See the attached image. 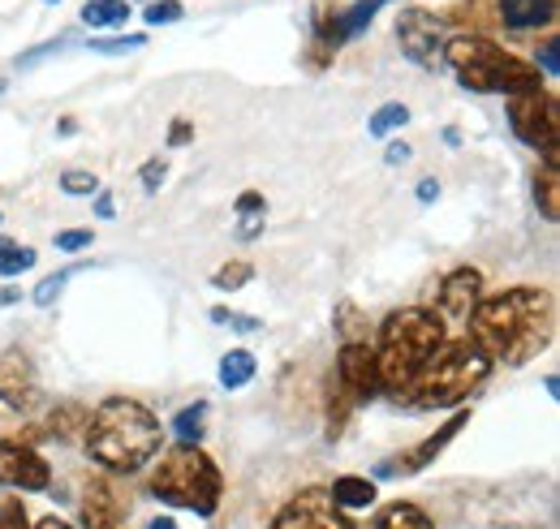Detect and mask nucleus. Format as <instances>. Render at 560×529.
<instances>
[{"label": "nucleus", "mask_w": 560, "mask_h": 529, "mask_svg": "<svg viewBox=\"0 0 560 529\" xmlns=\"http://www.w3.org/2000/svg\"><path fill=\"white\" fill-rule=\"evenodd\" d=\"M250 280H255V263H246V259H233V263H224L211 275V284L224 289V293H237V289H246Z\"/></svg>", "instance_id": "obj_28"}, {"label": "nucleus", "mask_w": 560, "mask_h": 529, "mask_svg": "<svg viewBox=\"0 0 560 529\" xmlns=\"http://www.w3.org/2000/svg\"><path fill=\"white\" fill-rule=\"evenodd\" d=\"M82 431H86V409H82V404H73L70 400V404L52 409V418H48V435H52V439L66 444V439H78Z\"/></svg>", "instance_id": "obj_23"}, {"label": "nucleus", "mask_w": 560, "mask_h": 529, "mask_svg": "<svg viewBox=\"0 0 560 529\" xmlns=\"http://www.w3.org/2000/svg\"><path fill=\"white\" fill-rule=\"evenodd\" d=\"M406 121H410V108H406V104H380L375 117L366 121V133H371V138H388L393 130H401Z\"/></svg>", "instance_id": "obj_27"}, {"label": "nucleus", "mask_w": 560, "mask_h": 529, "mask_svg": "<svg viewBox=\"0 0 560 529\" xmlns=\"http://www.w3.org/2000/svg\"><path fill=\"white\" fill-rule=\"evenodd\" d=\"M95 215H100V220H113V195H100V199H95Z\"/></svg>", "instance_id": "obj_43"}, {"label": "nucleus", "mask_w": 560, "mask_h": 529, "mask_svg": "<svg viewBox=\"0 0 560 529\" xmlns=\"http://www.w3.org/2000/svg\"><path fill=\"white\" fill-rule=\"evenodd\" d=\"M57 133H66V138H70V133H78V121H61V126H57Z\"/></svg>", "instance_id": "obj_47"}, {"label": "nucleus", "mask_w": 560, "mask_h": 529, "mask_svg": "<svg viewBox=\"0 0 560 529\" xmlns=\"http://www.w3.org/2000/svg\"><path fill=\"white\" fill-rule=\"evenodd\" d=\"M82 22L91 31H117L130 22V4L126 0H86L82 4Z\"/></svg>", "instance_id": "obj_20"}, {"label": "nucleus", "mask_w": 560, "mask_h": 529, "mask_svg": "<svg viewBox=\"0 0 560 529\" xmlns=\"http://www.w3.org/2000/svg\"><path fill=\"white\" fill-rule=\"evenodd\" d=\"M182 13H186L182 0H147V9H142L147 26H173V22H182Z\"/></svg>", "instance_id": "obj_29"}, {"label": "nucleus", "mask_w": 560, "mask_h": 529, "mask_svg": "<svg viewBox=\"0 0 560 529\" xmlns=\"http://www.w3.org/2000/svg\"><path fill=\"white\" fill-rule=\"evenodd\" d=\"M397 44L401 57L415 61L419 69H440L444 66V44H448V22L431 9H401L397 13Z\"/></svg>", "instance_id": "obj_8"}, {"label": "nucleus", "mask_w": 560, "mask_h": 529, "mask_svg": "<svg viewBox=\"0 0 560 529\" xmlns=\"http://www.w3.org/2000/svg\"><path fill=\"white\" fill-rule=\"evenodd\" d=\"M0 486L48 491L52 486V465L44 461L31 444H22V439H0Z\"/></svg>", "instance_id": "obj_11"}, {"label": "nucleus", "mask_w": 560, "mask_h": 529, "mask_svg": "<svg viewBox=\"0 0 560 529\" xmlns=\"http://www.w3.org/2000/svg\"><path fill=\"white\" fill-rule=\"evenodd\" d=\"M121 517H126L121 495L104 478H91L82 486V521H86V529H121Z\"/></svg>", "instance_id": "obj_15"}, {"label": "nucleus", "mask_w": 560, "mask_h": 529, "mask_svg": "<svg viewBox=\"0 0 560 529\" xmlns=\"http://www.w3.org/2000/svg\"><path fill=\"white\" fill-rule=\"evenodd\" d=\"M211 324H220V328H229V331H242V336L264 331V324H259L255 315H237V310H229V306H211Z\"/></svg>", "instance_id": "obj_30"}, {"label": "nucleus", "mask_w": 560, "mask_h": 529, "mask_svg": "<svg viewBox=\"0 0 560 529\" xmlns=\"http://www.w3.org/2000/svg\"><path fill=\"white\" fill-rule=\"evenodd\" d=\"M147 529H177V521H173V517H155Z\"/></svg>", "instance_id": "obj_45"}, {"label": "nucleus", "mask_w": 560, "mask_h": 529, "mask_svg": "<svg viewBox=\"0 0 560 529\" xmlns=\"http://www.w3.org/2000/svg\"><path fill=\"white\" fill-rule=\"evenodd\" d=\"M535 202L544 211L548 224L560 220V160H544V168L535 173Z\"/></svg>", "instance_id": "obj_18"}, {"label": "nucleus", "mask_w": 560, "mask_h": 529, "mask_svg": "<svg viewBox=\"0 0 560 529\" xmlns=\"http://www.w3.org/2000/svg\"><path fill=\"white\" fill-rule=\"evenodd\" d=\"M82 444L108 473H139L160 457V418L142 400L108 397L86 413Z\"/></svg>", "instance_id": "obj_2"}, {"label": "nucleus", "mask_w": 560, "mask_h": 529, "mask_svg": "<svg viewBox=\"0 0 560 529\" xmlns=\"http://www.w3.org/2000/svg\"><path fill=\"white\" fill-rule=\"evenodd\" d=\"M35 250L31 246H13L9 237H0V275L4 280H13V275H22V271H31L35 267Z\"/></svg>", "instance_id": "obj_26"}, {"label": "nucleus", "mask_w": 560, "mask_h": 529, "mask_svg": "<svg viewBox=\"0 0 560 529\" xmlns=\"http://www.w3.org/2000/svg\"><path fill=\"white\" fill-rule=\"evenodd\" d=\"M48 4H61V0H48Z\"/></svg>", "instance_id": "obj_48"}, {"label": "nucleus", "mask_w": 560, "mask_h": 529, "mask_svg": "<svg viewBox=\"0 0 560 529\" xmlns=\"http://www.w3.org/2000/svg\"><path fill=\"white\" fill-rule=\"evenodd\" d=\"M255 379V353L250 349H229L224 357H220V384L229 388V392H237V388H246Z\"/></svg>", "instance_id": "obj_22"}, {"label": "nucleus", "mask_w": 560, "mask_h": 529, "mask_svg": "<svg viewBox=\"0 0 560 529\" xmlns=\"http://www.w3.org/2000/svg\"><path fill=\"white\" fill-rule=\"evenodd\" d=\"M272 529H358V526L332 504V495L324 486H306V491H298L280 508Z\"/></svg>", "instance_id": "obj_9"}, {"label": "nucleus", "mask_w": 560, "mask_h": 529, "mask_svg": "<svg viewBox=\"0 0 560 529\" xmlns=\"http://www.w3.org/2000/svg\"><path fill=\"white\" fill-rule=\"evenodd\" d=\"M362 324V315L353 310L350 302H341L337 306V331H341V344H350V340H366V328H358Z\"/></svg>", "instance_id": "obj_32"}, {"label": "nucleus", "mask_w": 560, "mask_h": 529, "mask_svg": "<svg viewBox=\"0 0 560 529\" xmlns=\"http://www.w3.org/2000/svg\"><path fill=\"white\" fill-rule=\"evenodd\" d=\"M410 160V146L406 142H388L384 146V164H406Z\"/></svg>", "instance_id": "obj_41"}, {"label": "nucleus", "mask_w": 560, "mask_h": 529, "mask_svg": "<svg viewBox=\"0 0 560 529\" xmlns=\"http://www.w3.org/2000/svg\"><path fill=\"white\" fill-rule=\"evenodd\" d=\"M371 529H435V521L422 513L419 504H410V499H393V504H384V508L375 513Z\"/></svg>", "instance_id": "obj_17"}, {"label": "nucleus", "mask_w": 560, "mask_h": 529, "mask_svg": "<svg viewBox=\"0 0 560 529\" xmlns=\"http://www.w3.org/2000/svg\"><path fill=\"white\" fill-rule=\"evenodd\" d=\"M147 44V35H126V39H91L86 48L91 52H104V57H117V52H135Z\"/></svg>", "instance_id": "obj_34"}, {"label": "nucleus", "mask_w": 560, "mask_h": 529, "mask_svg": "<svg viewBox=\"0 0 560 529\" xmlns=\"http://www.w3.org/2000/svg\"><path fill=\"white\" fill-rule=\"evenodd\" d=\"M233 207H237V215H242V220H246V215H264V211H268V202H264V195H259V190L237 195V202H233Z\"/></svg>", "instance_id": "obj_38"}, {"label": "nucleus", "mask_w": 560, "mask_h": 529, "mask_svg": "<svg viewBox=\"0 0 560 529\" xmlns=\"http://www.w3.org/2000/svg\"><path fill=\"white\" fill-rule=\"evenodd\" d=\"M203 418H208V400L186 404V409L173 418V435H177L182 444H199V439H203Z\"/></svg>", "instance_id": "obj_24"}, {"label": "nucleus", "mask_w": 560, "mask_h": 529, "mask_svg": "<svg viewBox=\"0 0 560 529\" xmlns=\"http://www.w3.org/2000/svg\"><path fill=\"white\" fill-rule=\"evenodd\" d=\"M535 66H544V78H557V73H560L557 44H544V48H539V61H535Z\"/></svg>", "instance_id": "obj_40"}, {"label": "nucleus", "mask_w": 560, "mask_h": 529, "mask_svg": "<svg viewBox=\"0 0 560 529\" xmlns=\"http://www.w3.org/2000/svg\"><path fill=\"white\" fill-rule=\"evenodd\" d=\"M164 177H168V164H164V160H147V164L139 168V181L147 195H155V190L164 186Z\"/></svg>", "instance_id": "obj_36"}, {"label": "nucleus", "mask_w": 560, "mask_h": 529, "mask_svg": "<svg viewBox=\"0 0 560 529\" xmlns=\"http://www.w3.org/2000/svg\"><path fill=\"white\" fill-rule=\"evenodd\" d=\"M337 384L353 397V404L380 397V371H375V349L371 340H350L337 353Z\"/></svg>", "instance_id": "obj_12"}, {"label": "nucleus", "mask_w": 560, "mask_h": 529, "mask_svg": "<svg viewBox=\"0 0 560 529\" xmlns=\"http://www.w3.org/2000/svg\"><path fill=\"white\" fill-rule=\"evenodd\" d=\"M332 504L341 508V513H353V508H371L375 504V482H366V478H353V473H346V478H337L332 482Z\"/></svg>", "instance_id": "obj_19"}, {"label": "nucleus", "mask_w": 560, "mask_h": 529, "mask_svg": "<svg viewBox=\"0 0 560 529\" xmlns=\"http://www.w3.org/2000/svg\"><path fill=\"white\" fill-rule=\"evenodd\" d=\"M462 426H470V409H457L435 435H427L422 444H415L410 452H401V457H393V461H384V465H375V478H410V473H422L427 465L435 461L457 435H462Z\"/></svg>", "instance_id": "obj_10"}, {"label": "nucleus", "mask_w": 560, "mask_h": 529, "mask_svg": "<svg viewBox=\"0 0 560 529\" xmlns=\"http://www.w3.org/2000/svg\"><path fill=\"white\" fill-rule=\"evenodd\" d=\"M444 66L457 73V82L466 91H479V95H504L509 99V95L544 86V73L535 61L500 48L488 35H448Z\"/></svg>", "instance_id": "obj_4"}, {"label": "nucleus", "mask_w": 560, "mask_h": 529, "mask_svg": "<svg viewBox=\"0 0 560 529\" xmlns=\"http://www.w3.org/2000/svg\"><path fill=\"white\" fill-rule=\"evenodd\" d=\"M151 495L160 504H173V508H186L195 517H215L220 508V495H224V478L199 444H177L168 448L155 473H151Z\"/></svg>", "instance_id": "obj_6"}, {"label": "nucleus", "mask_w": 560, "mask_h": 529, "mask_svg": "<svg viewBox=\"0 0 560 529\" xmlns=\"http://www.w3.org/2000/svg\"><path fill=\"white\" fill-rule=\"evenodd\" d=\"M509 130L526 146L544 151V160H560V104L548 86L509 95Z\"/></svg>", "instance_id": "obj_7"}, {"label": "nucleus", "mask_w": 560, "mask_h": 529, "mask_svg": "<svg viewBox=\"0 0 560 529\" xmlns=\"http://www.w3.org/2000/svg\"><path fill=\"white\" fill-rule=\"evenodd\" d=\"M466 328H470L466 340L488 353L491 366L495 362L526 366L557 336V293L539 284H517V289L479 297Z\"/></svg>", "instance_id": "obj_1"}, {"label": "nucleus", "mask_w": 560, "mask_h": 529, "mask_svg": "<svg viewBox=\"0 0 560 529\" xmlns=\"http://www.w3.org/2000/svg\"><path fill=\"white\" fill-rule=\"evenodd\" d=\"M384 4H393V0H358L350 9H337V35H341V44L353 39V35H362V31L375 22V13H380Z\"/></svg>", "instance_id": "obj_21"}, {"label": "nucleus", "mask_w": 560, "mask_h": 529, "mask_svg": "<svg viewBox=\"0 0 560 529\" xmlns=\"http://www.w3.org/2000/svg\"><path fill=\"white\" fill-rule=\"evenodd\" d=\"M95 237H91V228H66V233H57V250H66V255H73V250H86Z\"/></svg>", "instance_id": "obj_37"}, {"label": "nucleus", "mask_w": 560, "mask_h": 529, "mask_svg": "<svg viewBox=\"0 0 560 529\" xmlns=\"http://www.w3.org/2000/svg\"><path fill=\"white\" fill-rule=\"evenodd\" d=\"M9 302H18V289H0V306H9Z\"/></svg>", "instance_id": "obj_46"}, {"label": "nucleus", "mask_w": 560, "mask_h": 529, "mask_svg": "<svg viewBox=\"0 0 560 529\" xmlns=\"http://www.w3.org/2000/svg\"><path fill=\"white\" fill-rule=\"evenodd\" d=\"M0 91H4V82H0Z\"/></svg>", "instance_id": "obj_49"}, {"label": "nucleus", "mask_w": 560, "mask_h": 529, "mask_svg": "<svg viewBox=\"0 0 560 529\" xmlns=\"http://www.w3.org/2000/svg\"><path fill=\"white\" fill-rule=\"evenodd\" d=\"M61 190L73 195V199H86V195H95V190H100V181H95L91 173H82V168H70V173L61 177Z\"/></svg>", "instance_id": "obj_33"}, {"label": "nucleus", "mask_w": 560, "mask_h": 529, "mask_svg": "<svg viewBox=\"0 0 560 529\" xmlns=\"http://www.w3.org/2000/svg\"><path fill=\"white\" fill-rule=\"evenodd\" d=\"M353 409H358L353 397L332 379V392H328V439H341V431H346V422H350Z\"/></svg>", "instance_id": "obj_25"}, {"label": "nucleus", "mask_w": 560, "mask_h": 529, "mask_svg": "<svg viewBox=\"0 0 560 529\" xmlns=\"http://www.w3.org/2000/svg\"><path fill=\"white\" fill-rule=\"evenodd\" d=\"M435 199H440V181H431V177L419 181V202H435Z\"/></svg>", "instance_id": "obj_42"}, {"label": "nucleus", "mask_w": 560, "mask_h": 529, "mask_svg": "<svg viewBox=\"0 0 560 529\" xmlns=\"http://www.w3.org/2000/svg\"><path fill=\"white\" fill-rule=\"evenodd\" d=\"M126 4H130V0H126Z\"/></svg>", "instance_id": "obj_50"}, {"label": "nucleus", "mask_w": 560, "mask_h": 529, "mask_svg": "<svg viewBox=\"0 0 560 529\" xmlns=\"http://www.w3.org/2000/svg\"><path fill=\"white\" fill-rule=\"evenodd\" d=\"M491 375V362L483 349H475L470 340H444L435 349V357L422 366L419 384L410 388V404L415 409H462L475 397Z\"/></svg>", "instance_id": "obj_5"}, {"label": "nucleus", "mask_w": 560, "mask_h": 529, "mask_svg": "<svg viewBox=\"0 0 560 529\" xmlns=\"http://www.w3.org/2000/svg\"><path fill=\"white\" fill-rule=\"evenodd\" d=\"M444 319L435 310H422V306H406V310H393L384 324H380V344L375 349V371H380V392L406 400L410 388L419 384L422 366L435 357V349L444 344Z\"/></svg>", "instance_id": "obj_3"}, {"label": "nucleus", "mask_w": 560, "mask_h": 529, "mask_svg": "<svg viewBox=\"0 0 560 529\" xmlns=\"http://www.w3.org/2000/svg\"><path fill=\"white\" fill-rule=\"evenodd\" d=\"M495 17L504 31H539L557 22V0H495Z\"/></svg>", "instance_id": "obj_16"}, {"label": "nucleus", "mask_w": 560, "mask_h": 529, "mask_svg": "<svg viewBox=\"0 0 560 529\" xmlns=\"http://www.w3.org/2000/svg\"><path fill=\"white\" fill-rule=\"evenodd\" d=\"M35 529H73V526H66V521H57V517H44Z\"/></svg>", "instance_id": "obj_44"}, {"label": "nucleus", "mask_w": 560, "mask_h": 529, "mask_svg": "<svg viewBox=\"0 0 560 529\" xmlns=\"http://www.w3.org/2000/svg\"><path fill=\"white\" fill-rule=\"evenodd\" d=\"M78 271H82V267H66V271H57V275L39 280V289H35V306H52V302H57V293L70 284Z\"/></svg>", "instance_id": "obj_31"}, {"label": "nucleus", "mask_w": 560, "mask_h": 529, "mask_svg": "<svg viewBox=\"0 0 560 529\" xmlns=\"http://www.w3.org/2000/svg\"><path fill=\"white\" fill-rule=\"evenodd\" d=\"M0 529H26V508L18 495H0Z\"/></svg>", "instance_id": "obj_35"}, {"label": "nucleus", "mask_w": 560, "mask_h": 529, "mask_svg": "<svg viewBox=\"0 0 560 529\" xmlns=\"http://www.w3.org/2000/svg\"><path fill=\"white\" fill-rule=\"evenodd\" d=\"M479 297H483V271L457 267L435 289V315L440 319H470V310L479 306Z\"/></svg>", "instance_id": "obj_13"}, {"label": "nucleus", "mask_w": 560, "mask_h": 529, "mask_svg": "<svg viewBox=\"0 0 560 529\" xmlns=\"http://www.w3.org/2000/svg\"><path fill=\"white\" fill-rule=\"evenodd\" d=\"M190 138H195V126H190L186 117H177V121L168 126V146H186Z\"/></svg>", "instance_id": "obj_39"}, {"label": "nucleus", "mask_w": 560, "mask_h": 529, "mask_svg": "<svg viewBox=\"0 0 560 529\" xmlns=\"http://www.w3.org/2000/svg\"><path fill=\"white\" fill-rule=\"evenodd\" d=\"M0 400L9 409H31L39 400V379H35V366L26 353L18 349H4L0 353Z\"/></svg>", "instance_id": "obj_14"}]
</instances>
